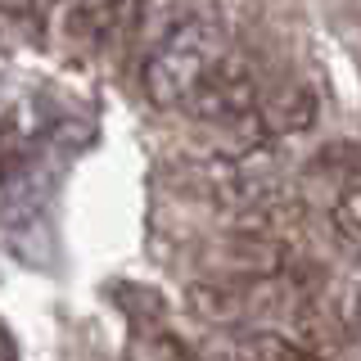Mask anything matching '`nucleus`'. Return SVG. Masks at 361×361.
<instances>
[{
  "label": "nucleus",
  "instance_id": "obj_1",
  "mask_svg": "<svg viewBox=\"0 0 361 361\" xmlns=\"http://www.w3.org/2000/svg\"><path fill=\"white\" fill-rule=\"evenodd\" d=\"M231 50L221 23L212 18H180L172 32L149 50V59L140 68V90L154 109L172 113L185 109L199 82L208 77V68Z\"/></svg>",
  "mask_w": 361,
  "mask_h": 361
},
{
  "label": "nucleus",
  "instance_id": "obj_4",
  "mask_svg": "<svg viewBox=\"0 0 361 361\" xmlns=\"http://www.w3.org/2000/svg\"><path fill=\"white\" fill-rule=\"evenodd\" d=\"M257 122H262L267 140H276V135H302L316 122V95L302 82H285V86L262 95Z\"/></svg>",
  "mask_w": 361,
  "mask_h": 361
},
{
  "label": "nucleus",
  "instance_id": "obj_7",
  "mask_svg": "<svg viewBox=\"0 0 361 361\" xmlns=\"http://www.w3.org/2000/svg\"><path fill=\"white\" fill-rule=\"evenodd\" d=\"M338 321L348 325L353 338H361V280H353V285L343 289V298H338Z\"/></svg>",
  "mask_w": 361,
  "mask_h": 361
},
{
  "label": "nucleus",
  "instance_id": "obj_6",
  "mask_svg": "<svg viewBox=\"0 0 361 361\" xmlns=\"http://www.w3.org/2000/svg\"><path fill=\"white\" fill-rule=\"evenodd\" d=\"M240 348H244L248 361H321L312 348L293 343V338L276 334V330H253V334H244Z\"/></svg>",
  "mask_w": 361,
  "mask_h": 361
},
{
  "label": "nucleus",
  "instance_id": "obj_2",
  "mask_svg": "<svg viewBox=\"0 0 361 361\" xmlns=\"http://www.w3.org/2000/svg\"><path fill=\"white\" fill-rule=\"evenodd\" d=\"M262 73L248 59L244 50H226L217 63L208 68V77L199 82V90L190 95L185 113L199 122H217V127H240V122H253L257 104H262Z\"/></svg>",
  "mask_w": 361,
  "mask_h": 361
},
{
  "label": "nucleus",
  "instance_id": "obj_5",
  "mask_svg": "<svg viewBox=\"0 0 361 361\" xmlns=\"http://www.w3.org/2000/svg\"><path fill=\"white\" fill-rule=\"evenodd\" d=\"M330 235L348 257L361 262V185H348L343 195L330 203Z\"/></svg>",
  "mask_w": 361,
  "mask_h": 361
},
{
  "label": "nucleus",
  "instance_id": "obj_8",
  "mask_svg": "<svg viewBox=\"0 0 361 361\" xmlns=\"http://www.w3.org/2000/svg\"><path fill=\"white\" fill-rule=\"evenodd\" d=\"M158 353H163V361H199V357H195V348L180 343V338H172V334L158 338Z\"/></svg>",
  "mask_w": 361,
  "mask_h": 361
},
{
  "label": "nucleus",
  "instance_id": "obj_3",
  "mask_svg": "<svg viewBox=\"0 0 361 361\" xmlns=\"http://www.w3.org/2000/svg\"><path fill=\"white\" fill-rule=\"evenodd\" d=\"M276 280V276H271ZM267 289V280H195L185 289V307L199 316L203 325H217V330H231V325H244L253 312L271 307L257 293Z\"/></svg>",
  "mask_w": 361,
  "mask_h": 361
}]
</instances>
